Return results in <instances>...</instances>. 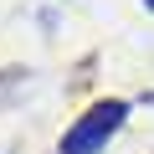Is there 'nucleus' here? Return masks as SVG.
<instances>
[{"mask_svg": "<svg viewBox=\"0 0 154 154\" xmlns=\"http://www.w3.org/2000/svg\"><path fill=\"white\" fill-rule=\"evenodd\" d=\"M123 118H128V103H98L88 118H77L67 134H62V144H57V154H98L118 128H123Z\"/></svg>", "mask_w": 154, "mask_h": 154, "instance_id": "1", "label": "nucleus"}, {"mask_svg": "<svg viewBox=\"0 0 154 154\" xmlns=\"http://www.w3.org/2000/svg\"><path fill=\"white\" fill-rule=\"evenodd\" d=\"M144 5H149V11H154V0H144Z\"/></svg>", "mask_w": 154, "mask_h": 154, "instance_id": "2", "label": "nucleus"}]
</instances>
